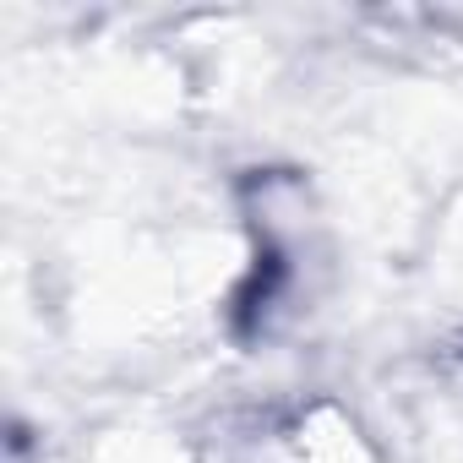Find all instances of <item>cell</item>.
<instances>
[{"mask_svg":"<svg viewBox=\"0 0 463 463\" xmlns=\"http://www.w3.org/2000/svg\"><path fill=\"white\" fill-rule=\"evenodd\" d=\"M268 463H376V452L344 414L311 409L289 430H279V441L268 447Z\"/></svg>","mask_w":463,"mask_h":463,"instance_id":"cell-1","label":"cell"}]
</instances>
